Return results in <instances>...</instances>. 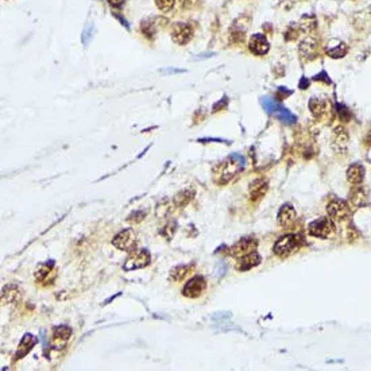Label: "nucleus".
Segmentation results:
<instances>
[{"label": "nucleus", "mask_w": 371, "mask_h": 371, "mask_svg": "<svg viewBox=\"0 0 371 371\" xmlns=\"http://www.w3.org/2000/svg\"><path fill=\"white\" fill-rule=\"evenodd\" d=\"M135 234L132 230H124V231L119 232L115 238L112 239V244L115 246L120 251H131L135 250Z\"/></svg>", "instance_id": "nucleus-7"}, {"label": "nucleus", "mask_w": 371, "mask_h": 371, "mask_svg": "<svg viewBox=\"0 0 371 371\" xmlns=\"http://www.w3.org/2000/svg\"><path fill=\"white\" fill-rule=\"evenodd\" d=\"M244 168V158L240 154H231L230 157L219 164L214 170L215 181L219 185H226Z\"/></svg>", "instance_id": "nucleus-1"}, {"label": "nucleus", "mask_w": 371, "mask_h": 371, "mask_svg": "<svg viewBox=\"0 0 371 371\" xmlns=\"http://www.w3.org/2000/svg\"><path fill=\"white\" fill-rule=\"evenodd\" d=\"M206 288V281L204 277L197 276L193 277L192 280H189L185 284L184 289H182V294L188 298H198L201 296L204 290Z\"/></svg>", "instance_id": "nucleus-6"}, {"label": "nucleus", "mask_w": 371, "mask_h": 371, "mask_svg": "<svg viewBox=\"0 0 371 371\" xmlns=\"http://www.w3.org/2000/svg\"><path fill=\"white\" fill-rule=\"evenodd\" d=\"M38 342V339L31 334H27L25 335L23 338H22L21 343H19V346H18V350H17V354H15V359H22L23 356L29 354L30 351L33 350V347L35 346V343Z\"/></svg>", "instance_id": "nucleus-17"}, {"label": "nucleus", "mask_w": 371, "mask_h": 371, "mask_svg": "<svg viewBox=\"0 0 371 371\" xmlns=\"http://www.w3.org/2000/svg\"><path fill=\"white\" fill-rule=\"evenodd\" d=\"M70 336H72V330L68 326H60L56 327L53 330V342L54 348H65L68 342H69Z\"/></svg>", "instance_id": "nucleus-13"}, {"label": "nucleus", "mask_w": 371, "mask_h": 371, "mask_svg": "<svg viewBox=\"0 0 371 371\" xmlns=\"http://www.w3.org/2000/svg\"><path fill=\"white\" fill-rule=\"evenodd\" d=\"M151 262V255L146 248H138L128 255L123 264V269L126 272H132V270H138V269H143L148 266Z\"/></svg>", "instance_id": "nucleus-3"}, {"label": "nucleus", "mask_w": 371, "mask_h": 371, "mask_svg": "<svg viewBox=\"0 0 371 371\" xmlns=\"http://www.w3.org/2000/svg\"><path fill=\"white\" fill-rule=\"evenodd\" d=\"M192 269H193V264H181V266H177V268H174L170 273V278L173 281H182L185 280L188 274L192 272Z\"/></svg>", "instance_id": "nucleus-22"}, {"label": "nucleus", "mask_w": 371, "mask_h": 371, "mask_svg": "<svg viewBox=\"0 0 371 371\" xmlns=\"http://www.w3.org/2000/svg\"><path fill=\"white\" fill-rule=\"evenodd\" d=\"M296 209L290 204H284L278 212V223L284 227H290L296 220Z\"/></svg>", "instance_id": "nucleus-16"}, {"label": "nucleus", "mask_w": 371, "mask_h": 371, "mask_svg": "<svg viewBox=\"0 0 371 371\" xmlns=\"http://www.w3.org/2000/svg\"><path fill=\"white\" fill-rule=\"evenodd\" d=\"M268 190V182L263 180H256L250 186V194H251L252 201H258L259 198H262Z\"/></svg>", "instance_id": "nucleus-20"}, {"label": "nucleus", "mask_w": 371, "mask_h": 371, "mask_svg": "<svg viewBox=\"0 0 371 371\" xmlns=\"http://www.w3.org/2000/svg\"><path fill=\"white\" fill-rule=\"evenodd\" d=\"M174 3H176V0H155L157 7L164 13H168V11L173 9Z\"/></svg>", "instance_id": "nucleus-27"}, {"label": "nucleus", "mask_w": 371, "mask_h": 371, "mask_svg": "<svg viewBox=\"0 0 371 371\" xmlns=\"http://www.w3.org/2000/svg\"><path fill=\"white\" fill-rule=\"evenodd\" d=\"M308 230H309V234L312 236L326 239L330 235H332V232L335 231V226L331 218H322L310 223Z\"/></svg>", "instance_id": "nucleus-5"}, {"label": "nucleus", "mask_w": 371, "mask_h": 371, "mask_svg": "<svg viewBox=\"0 0 371 371\" xmlns=\"http://www.w3.org/2000/svg\"><path fill=\"white\" fill-rule=\"evenodd\" d=\"M336 111H338L339 118H340L343 122H347V120H350L351 114H350V111H348V110L344 107V105H342V104H338V105H336Z\"/></svg>", "instance_id": "nucleus-28"}, {"label": "nucleus", "mask_w": 371, "mask_h": 371, "mask_svg": "<svg viewBox=\"0 0 371 371\" xmlns=\"http://www.w3.org/2000/svg\"><path fill=\"white\" fill-rule=\"evenodd\" d=\"M54 268V260H49V262H45V263H42L38 270L35 272V280L38 282H42V281L46 280V277L49 276V273L53 270Z\"/></svg>", "instance_id": "nucleus-23"}, {"label": "nucleus", "mask_w": 371, "mask_h": 371, "mask_svg": "<svg viewBox=\"0 0 371 371\" xmlns=\"http://www.w3.org/2000/svg\"><path fill=\"white\" fill-rule=\"evenodd\" d=\"M259 263H260V255L258 252L252 251L250 252V254H247V255L238 258L236 269H238L239 272H247V270L255 268V266H258Z\"/></svg>", "instance_id": "nucleus-15"}, {"label": "nucleus", "mask_w": 371, "mask_h": 371, "mask_svg": "<svg viewBox=\"0 0 371 371\" xmlns=\"http://www.w3.org/2000/svg\"><path fill=\"white\" fill-rule=\"evenodd\" d=\"M248 47L255 56H264L270 50V43L263 34H254L248 41Z\"/></svg>", "instance_id": "nucleus-11"}, {"label": "nucleus", "mask_w": 371, "mask_h": 371, "mask_svg": "<svg viewBox=\"0 0 371 371\" xmlns=\"http://www.w3.org/2000/svg\"><path fill=\"white\" fill-rule=\"evenodd\" d=\"M327 210H328L330 218L335 222H343L350 215V208L342 200H335V201L330 202V205L327 206Z\"/></svg>", "instance_id": "nucleus-9"}, {"label": "nucleus", "mask_w": 371, "mask_h": 371, "mask_svg": "<svg viewBox=\"0 0 371 371\" xmlns=\"http://www.w3.org/2000/svg\"><path fill=\"white\" fill-rule=\"evenodd\" d=\"M144 218H146V214L138 210V212H134V214H131V216L128 218V220H130V222H140V220H143Z\"/></svg>", "instance_id": "nucleus-29"}, {"label": "nucleus", "mask_w": 371, "mask_h": 371, "mask_svg": "<svg viewBox=\"0 0 371 371\" xmlns=\"http://www.w3.org/2000/svg\"><path fill=\"white\" fill-rule=\"evenodd\" d=\"M192 197H193V193L186 190V192H182V193L177 194L176 198H174V202H176L178 206H184L185 204H188V202L190 201V198Z\"/></svg>", "instance_id": "nucleus-26"}, {"label": "nucleus", "mask_w": 371, "mask_h": 371, "mask_svg": "<svg viewBox=\"0 0 371 371\" xmlns=\"http://www.w3.org/2000/svg\"><path fill=\"white\" fill-rule=\"evenodd\" d=\"M260 104L269 115L274 116L276 119L284 122L285 124H294L297 122L296 115H293L288 108H285L282 104H280L272 97H269V96L260 97Z\"/></svg>", "instance_id": "nucleus-2"}, {"label": "nucleus", "mask_w": 371, "mask_h": 371, "mask_svg": "<svg viewBox=\"0 0 371 371\" xmlns=\"http://www.w3.org/2000/svg\"><path fill=\"white\" fill-rule=\"evenodd\" d=\"M347 51H348V46H347L346 42H339L338 45L328 49L327 54L331 58H343L347 54Z\"/></svg>", "instance_id": "nucleus-24"}, {"label": "nucleus", "mask_w": 371, "mask_h": 371, "mask_svg": "<svg viewBox=\"0 0 371 371\" xmlns=\"http://www.w3.org/2000/svg\"><path fill=\"white\" fill-rule=\"evenodd\" d=\"M193 37V29L188 23H176L172 29V39L178 45H186Z\"/></svg>", "instance_id": "nucleus-8"}, {"label": "nucleus", "mask_w": 371, "mask_h": 371, "mask_svg": "<svg viewBox=\"0 0 371 371\" xmlns=\"http://www.w3.org/2000/svg\"><path fill=\"white\" fill-rule=\"evenodd\" d=\"M19 297H21V292H19V289H18L17 286H14V285H9V286L3 288L2 300H3V302H6V304L18 301V298H19Z\"/></svg>", "instance_id": "nucleus-21"}, {"label": "nucleus", "mask_w": 371, "mask_h": 371, "mask_svg": "<svg viewBox=\"0 0 371 371\" xmlns=\"http://www.w3.org/2000/svg\"><path fill=\"white\" fill-rule=\"evenodd\" d=\"M348 134L343 127H336L334 130V135H332V147L335 151H346L347 146H348Z\"/></svg>", "instance_id": "nucleus-14"}, {"label": "nucleus", "mask_w": 371, "mask_h": 371, "mask_svg": "<svg viewBox=\"0 0 371 371\" xmlns=\"http://www.w3.org/2000/svg\"><path fill=\"white\" fill-rule=\"evenodd\" d=\"M301 240L297 235H284L277 240L273 251L277 256H288L300 247Z\"/></svg>", "instance_id": "nucleus-4"}, {"label": "nucleus", "mask_w": 371, "mask_h": 371, "mask_svg": "<svg viewBox=\"0 0 371 371\" xmlns=\"http://www.w3.org/2000/svg\"><path fill=\"white\" fill-rule=\"evenodd\" d=\"M363 178H364V168L360 164H354V165H351L348 168V170H347V180L352 185L362 184Z\"/></svg>", "instance_id": "nucleus-19"}, {"label": "nucleus", "mask_w": 371, "mask_h": 371, "mask_svg": "<svg viewBox=\"0 0 371 371\" xmlns=\"http://www.w3.org/2000/svg\"><path fill=\"white\" fill-rule=\"evenodd\" d=\"M314 80H316V81H320V80H324L326 83H330V79H328V76H327L326 72H322V73H320V74H317V76L314 77Z\"/></svg>", "instance_id": "nucleus-31"}, {"label": "nucleus", "mask_w": 371, "mask_h": 371, "mask_svg": "<svg viewBox=\"0 0 371 371\" xmlns=\"http://www.w3.org/2000/svg\"><path fill=\"white\" fill-rule=\"evenodd\" d=\"M108 3L115 9H120L124 5V0H108Z\"/></svg>", "instance_id": "nucleus-30"}, {"label": "nucleus", "mask_w": 371, "mask_h": 371, "mask_svg": "<svg viewBox=\"0 0 371 371\" xmlns=\"http://www.w3.org/2000/svg\"><path fill=\"white\" fill-rule=\"evenodd\" d=\"M368 11H370V15H371V6H370V9H368Z\"/></svg>", "instance_id": "nucleus-33"}, {"label": "nucleus", "mask_w": 371, "mask_h": 371, "mask_svg": "<svg viewBox=\"0 0 371 371\" xmlns=\"http://www.w3.org/2000/svg\"><path fill=\"white\" fill-rule=\"evenodd\" d=\"M317 46H319L317 41H316L313 37L304 38V39L300 42V46H298L300 56H301L304 60H306V61L313 60V58L317 56Z\"/></svg>", "instance_id": "nucleus-12"}, {"label": "nucleus", "mask_w": 371, "mask_h": 371, "mask_svg": "<svg viewBox=\"0 0 371 371\" xmlns=\"http://www.w3.org/2000/svg\"><path fill=\"white\" fill-rule=\"evenodd\" d=\"M328 101L324 99H320V97H312L309 100V111L312 112V115L314 118H322L328 112Z\"/></svg>", "instance_id": "nucleus-18"}, {"label": "nucleus", "mask_w": 371, "mask_h": 371, "mask_svg": "<svg viewBox=\"0 0 371 371\" xmlns=\"http://www.w3.org/2000/svg\"><path fill=\"white\" fill-rule=\"evenodd\" d=\"M256 247V242L255 239L252 238H242L239 242H236L234 246L230 250V254L235 258H240V256H244L252 252Z\"/></svg>", "instance_id": "nucleus-10"}, {"label": "nucleus", "mask_w": 371, "mask_h": 371, "mask_svg": "<svg viewBox=\"0 0 371 371\" xmlns=\"http://www.w3.org/2000/svg\"><path fill=\"white\" fill-rule=\"evenodd\" d=\"M316 19L312 15H304L301 18V22H300V29L304 31V33H312L314 29H316Z\"/></svg>", "instance_id": "nucleus-25"}, {"label": "nucleus", "mask_w": 371, "mask_h": 371, "mask_svg": "<svg viewBox=\"0 0 371 371\" xmlns=\"http://www.w3.org/2000/svg\"><path fill=\"white\" fill-rule=\"evenodd\" d=\"M308 85H309V83H308V81L305 83V79H302L301 83H300V88H301V89H305V88H308Z\"/></svg>", "instance_id": "nucleus-32"}]
</instances>
